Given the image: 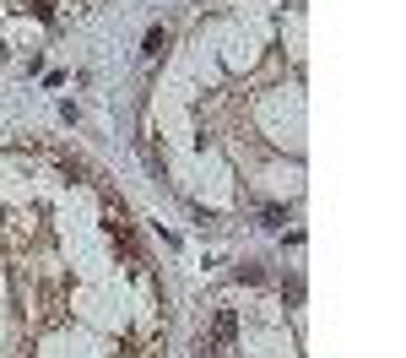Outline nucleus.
Listing matches in <instances>:
<instances>
[{
    "label": "nucleus",
    "mask_w": 406,
    "mask_h": 358,
    "mask_svg": "<svg viewBox=\"0 0 406 358\" xmlns=\"http://www.w3.org/2000/svg\"><path fill=\"white\" fill-rule=\"evenodd\" d=\"M33 17H38V22H55V0H33Z\"/></svg>",
    "instance_id": "423d86ee"
},
{
    "label": "nucleus",
    "mask_w": 406,
    "mask_h": 358,
    "mask_svg": "<svg viewBox=\"0 0 406 358\" xmlns=\"http://www.w3.org/2000/svg\"><path fill=\"white\" fill-rule=\"evenodd\" d=\"M282 298H287V304H298V298H304V282H298V277H287V282H282Z\"/></svg>",
    "instance_id": "39448f33"
},
{
    "label": "nucleus",
    "mask_w": 406,
    "mask_h": 358,
    "mask_svg": "<svg viewBox=\"0 0 406 358\" xmlns=\"http://www.w3.org/2000/svg\"><path fill=\"white\" fill-rule=\"evenodd\" d=\"M239 282H265V272H260V261H244V266H239Z\"/></svg>",
    "instance_id": "20e7f679"
},
{
    "label": "nucleus",
    "mask_w": 406,
    "mask_h": 358,
    "mask_svg": "<svg viewBox=\"0 0 406 358\" xmlns=\"http://www.w3.org/2000/svg\"><path fill=\"white\" fill-rule=\"evenodd\" d=\"M0 60H6V49H0Z\"/></svg>",
    "instance_id": "0eeeda50"
},
{
    "label": "nucleus",
    "mask_w": 406,
    "mask_h": 358,
    "mask_svg": "<svg viewBox=\"0 0 406 358\" xmlns=\"http://www.w3.org/2000/svg\"><path fill=\"white\" fill-rule=\"evenodd\" d=\"M162 49H168V33H162V27H146V39H141V55H146V60H158Z\"/></svg>",
    "instance_id": "f03ea898"
},
{
    "label": "nucleus",
    "mask_w": 406,
    "mask_h": 358,
    "mask_svg": "<svg viewBox=\"0 0 406 358\" xmlns=\"http://www.w3.org/2000/svg\"><path fill=\"white\" fill-rule=\"evenodd\" d=\"M260 223H265V228H282V223H287V207H265Z\"/></svg>",
    "instance_id": "7ed1b4c3"
},
{
    "label": "nucleus",
    "mask_w": 406,
    "mask_h": 358,
    "mask_svg": "<svg viewBox=\"0 0 406 358\" xmlns=\"http://www.w3.org/2000/svg\"><path fill=\"white\" fill-rule=\"evenodd\" d=\"M233 337H239V315H233V310H217V315H211V331L195 337V358H223L227 347H233Z\"/></svg>",
    "instance_id": "f257e3e1"
}]
</instances>
